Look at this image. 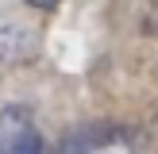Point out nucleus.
<instances>
[{"mask_svg": "<svg viewBox=\"0 0 158 154\" xmlns=\"http://www.w3.org/2000/svg\"><path fill=\"white\" fill-rule=\"evenodd\" d=\"M0 154H46V143L27 108H0Z\"/></svg>", "mask_w": 158, "mask_h": 154, "instance_id": "obj_1", "label": "nucleus"}, {"mask_svg": "<svg viewBox=\"0 0 158 154\" xmlns=\"http://www.w3.org/2000/svg\"><path fill=\"white\" fill-rule=\"evenodd\" d=\"M35 54H39V31L35 27L12 23V27L0 31V62L19 66V62H31Z\"/></svg>", "mask_w": 158, "mask_h": 154, "instance_id": "obj_2", "label": "nucleus"}, {"mask_svg": "<svg viewBox=\"0 0 158 154\" xmlns=\"http://www.w3.org/2000/svg\"><path fill=\"white\" fill-rule=\"evenodd\" d=\"M147 27H151V35L158 38V0H151V8H147Z\"/></svg>", "mask_w": 158, "mask_h": 154, "instance_id": "obj_3", "label": "nucleus"}, {"mask_svg": "<svg viewBox=\"0 0 158 154\" xmlns=\"http://www.w3.org/2000/svg\"><path fill=\"white\" fill-rule=\"evenodd\" d=\"M23 4L39 8V12H50V8H54V4H62V0H23Z\"/></svg>", "mask_w": 158, "mask_h": 154, "instance_id": "obj_4", "label": "nucleus"}]
</instances>
